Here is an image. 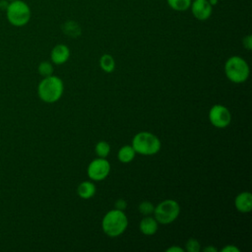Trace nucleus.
Masks as SVG:
<instances>
[{"mask_svg":"<svg viewBox=\"0 0 252 252\" xmlns=\"http://www.w3.org/2000/svg\"><path fill=\"white\" fill-rule=\"evenodd\" d=\"M140 231L145 235H153L158 231V222L154 217L146 216L139 224Z\"/></svg>","mask_w":252,"mask_h":252,"instance_id":"12","label":"nucleus"},{"mask_svg":"<svg viewBox=\"0 0 252 252\" xmlns=\"http://www.w3.org/2000/svg\"><path fill=\"white\" fill-rule=\"evenodd\" d=\"M135 155H136V152L134 151L133 147L129 146V145H126V146H123L119 149L118 154H117V158L121 162L128 163V162H131L134 159Z\"/></svg>","mask_w":252,"mask_h":252,"instance_id":"14","label":"nucleus"},{"mask_svg":"<svg viewBox=\"0 0 252 252\" xmlns=\"http://www.w3.org/2000/svg\"><path fill=\"white\" fill-rule=\"evenodd\" d=\"M235 208L241 213H249L252 210V195L250 192H241L235 197Z\"/></svg>","mask_w":252,"mask_h":252,"instance_id":"11","label":"nucleus"},{"mask_svg":"<svg viewBox=\"0 0 252 252\" xmlns=\"http://www.w3.org/2000/svg\"><path fill=\"white\" fill-rule=\"evenodd\" d=\"M139 212L144 216H151L154 213L155 206L149 201H144L139 204Z\"/></svg>","mask_w":252,"mask_h":252,"instance_id":"20","label":"nucleus"},{"mask_svg":"<svg viewBox=\"0 0 252 252\" xmlns=\"http://www.w3.org/2000/svg\"><path fill=\"white\" fill-rule=\"evenodd\" d=\"M103 232L110 236L116 237L121 235L128 226V219L124 211L113 209L108 211L101 221Z\"/></svg>","mask_w":252,"mask_h":252,"instance_id":"2","label":"nucleus"},{"mask_svg":"<svg viewBox=\"0 0 252 252\" xmlns=\"http://www.w3.org/2000/svg\"><path fill=\"white\" fill-rule=\"evenodd\" d=\"M209 120L217 128H225L231 121V114L224 105L215 104L209 111Z\"/></svg>","mask_w":252,"mask_h":252,"instance_id":"8","label":"nucleus"},{"mask_svg":"<svg viewBox=\"0 0 252 252\" xmlns=\"http://www.w3.org/2000/svg\"><path fill=\"white\" fill-rule=\"evenodd\" d=\"M191 11L194 17L200 21H205L212 14V5L209 0H194L191 2Z\"/></svg>","mask_w":252,"mask_h":252,"instance_id":"9","label":"nucleus"},{"mask_svg":"<svg viewBox=\"0 0 252 252\" xmlns=\"http://www.w3.org/2000/svg\"><path fill=\"white\" fill-rule=\"evenodd\" d=\"M37 70H38L39 75H41L42 77H47V76L52 75V73H53V66L48 61H42L38 65Z\"/></svg>","mask_w":252,"mask_h":252,"instance_id":"19","label":"nucleus"},{"mask_svg":"<svg viewBox=\"0 0 252 252\" xmlns=\"http://www.w3.org/2000/svg\"><path fill=\"white\" fill-rule=\"evenodd\" d=\"M203 251H204V252H217L218 250H217V248H215V247H213V246H207V247H205V248L203 249Z\"/></svg>","mask_w":252,"mask_h":252,"instance_id":"26","label":"nucleus"},{"mask_svg":"<svg viewBox=\"0 0 252 252\" xmlns=\"http://www.w3.org/2000/svg\"><path fill=\"white\" fill-rule=\"evenodd\" d=\"M200 243L195 238H190L187 240L185 244V250L188 252H199L200 251Z\"/></svg>","mask_w":252,"mask_h":252,"instance_id":"21","label":"nucleus"},{"mask_svg":"<svg viewBox=\"0 0 252 252\" xmlns=\"http://www.w3.org/2000/svg\"><path fill=\"white\" fill-rule=\"evenodd\" d=\"M99 66L104 72L111 73L115 69V61L110 54H103L99 59Z\"/></svg>","mask_w":252,"mask_h":252,"instance_id":"15","label":"nucleus"},{"mask_svg":"<svg viewBox=\"0 0 252 252\" xmlns=\"http://www.w3.org/2000/svg\"><path fill=\"white\" fill-rule=\"evenodd\" d=\"M222 252H239V248H237L236 246L232 245V244H229V245H226L224 246L222 249H221Z\"/></svg>","mask_w":252,"mask_h":252,"instance_id":"24","label":"nucleus"},{"mask_svg":"<svg viewBox=\"0 0 252 252\" xmlns=\"http://www.w3.org/2000/svg\"><path fill=\"white\" fill-rule=\"evenodd\" d=\"M167 4L171 9L182 12L190 7L191 0H167Z\"/></svg>","mask_w":252,"mask_h":252,"instance_id":"17","label":"nucleus"},{"mask_svg":"<svg viewBox=\"0 0 252 252\" xmlns=\"http://www.w3.org/2000/svg\"><path fill=\"white\" fill-rule=\"evenodd\" d=\"M88 176L94 181H99L107 177L110 172V163L105 158H97L88 165Z\"/></svg>","mask_w":252,"mask_h":252,"instance_id":"7","label":"nucleus"},{"mask_svg":"<svg viewBox=\"0 0 252 252\" xmlns=\"http://www.w3.org/2000/svg\"><path fill=\"white\" fill-rule=\"evenodd\" d=\"M180 213L179 204L173 199H166L160 202L154 210V218L158 223L168 224L173 222Z\"/></svg>","mask_w":252,"mask_h":252,"instance_id":"5","label":"nucleus"},{"mask_svg":"<svg viewBox=\"0 0 252 252\" xmlns=\"http://www.w3.org/2000/svg\"><path fill=\"white\" fill-rule=\"evenodd\" d=\"M224 73L229 81L240 84L248 79L249 66L243 58L239 56H231L224 64Z\"/></svg>","mask_w":252,"mask_h":252,"instance_id":"4","label":"nucleus"},{"mask_svg":"<svg viewBox=\"0 0 252 252\" xmlns=\"http://www.w3.org/2000/svg\"><path fill=\"white\" fill-rule=\"evenodd\" d=\"M7 18L13 26H25L31 18L30 7L24 1L14 0L7 6Z\"/></svg>","mask_w":252,"mask_h":252,"instance_id":"6","label":"nucleus"},{"mask_svg":"<svg viewBox=\"0 0 252 252\" xmlns=\"http://www.w3.org/2000/svg\"><path fill=\"white\" fill-rule=\"evenodd\" d=\"M77 193L82 199H90L95 194V185L92 181H83L79 184Z\"/></svg>","mask_w":252,"mask_h":252,"instance_id":"13","label":"nucleus"},{"mask_svg":"<svg viewBox=\"0 0 252 252\" xmlns=\"http://www.w3.org/2000/svg\"><path fill=\"white\" fill-rule=\"evenodd\" d=\"M64 85L62 80L54 75L43 77L37 86L39 98L47 103H53L60 99L63 94Z\"/></svg>","mask_w":252,"mask_h":252,"instance_id":"1","label":"nucleus"},{"mask_svg":"<svg viewBox=\"0 0 252 252\" xmlns=\"http://www.w3.org/2000/svg\"><path fill=\"white\" fill-rule=\"evenodd\" d=\"M11 1H14V0H11Z\"/></svg>","mask_w":252,"mask_h":252,"instance_id":"28","label":"nucleus"},{"mask_svg":"<svg viewBox=\"0 0 252 252\" xmlns=\"http://www.w3.org/2000/svg\"><path fill=\"white\" fill-rule=\"evenodd\" d=\"M243 45L248 50L252 49V37H251V35H247L246 37L243 38Z\"/></svg>","mask_w":252,"mask_h":252,"instance_id":"23","label":"nucleus"},{"mask_svg":"<svg viewBox=\"0 0 252 252\" xmlns=\"http://www.w3.org/2000/svg\"><path fill=\"white\" fill-rule=\"evenodd\" d=\"M95 154L98 158H106L110 152V146L105 141H99L95 145Z\"/></svg>","mask_w":252,"mask_h":252,"instance_id":"18","label":"nucleus"},{"mask_svg":"<svg viewBox=\"0 0 252 252\" xmlns=\"http://www.w3.org/2000/svg\"><path fill=\"white\" fill-rule=\"evenodd\" d=\"M184 249L179 246H171L166 249V252H183Z\"/></svg>","mask_w":252,"mask_h":252,"instance_id":"25","label":"nucleus"},{"mask_svg":"<svg viewBox=\"0 0 252 252\" xmlns=\"http://www.w3.org/2000/svg\"><path fill=\"white\" fill-rule=\"evenodd\" d=\"M70 57V49L65 44H57L55 45L50 53V58L52 63L56 65L64 64L68 61Z\"/></svg>","mask_w":252,"mask_h":252,"instance_id":"10","label":"nucleus"},{"mask_svg":"<svg viewBox=\"0 0 252 252\" xmlns=\"http://www.w3.org/2000/svg\"><path fill=\"white\" fill-rule=\"evenodd\" d=\"M127 208V202L123 199H118L115 203H114V209L120 210V211H124Z\"/></svg>","mask_w":252,"mask_h":252,"instance_id":"22","label":"nucleus"},{"mask_svg":"<svg viewBox=\"0 0 252 252\" xmlns=\"http://www.w3.org/2000/svg\"><path fill=\"white\" fill-rule=\"evenodd\" d=\"M63 32L69 35V36H72V37H76L78 35L81 34V29H80V26L75 23V22H66L64 25H63V28H62Z\"/></svg>","mask_w":252,"mask_h":252,"instance_id":"16","label":"nucleus"},{"mask_svg":"<svg viewBox=\"0 0 252 252\" xmlns=\"http://www.w3.org/2000/svg\"><path fill=\"white\" fill-rule=\"evenodd\" d=\"M209 2H210V4L212 6H214V5H216L218 3V0H209Z\"/></svg>","mask_w":252,"mask_h":252,"instance_id":"27","label":"nucleus"},{"mask_svg":"<svg viewBox=\"0 0 252 252\" xmlns=\"http://www.w3.org/2000/svg\"><path fill=\"white\" fill-rule=\"evenodd\" d=\"M131 146L134 151L140 155L152 156L158 153L161 144L160 140L155 134L148 131H142L134 136Z\"/></svg>","mask_w":252,"mask_h":252,"instance_id":"3","label":"nucleus"}]
</instances>
